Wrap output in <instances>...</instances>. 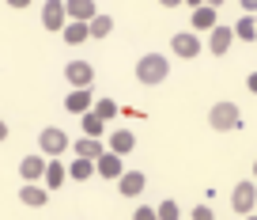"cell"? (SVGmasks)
<instances>
[{"instance_id": "1", "label": "cell", "mask_w": 257, "mask_h": 220, "mask_svg": "<svg viewBox=\"0 0 257 220\" xmlns=\"http://www.w3.org/2000/svg\"><path fill=\"white\" fill-rule=\"evenodd\" d=\"M167 76H170V61L163 53H144L137 61V80L140 84H163Z\"/></svg>"}, {"instance_id": "2", "label": "cell", "mask_w": 257, "mask_h": 220, "mask_svg": "<svg viewBox=\"0 0 257 220\" xmlns=\"http://www.w3.org/2000/svg\"><path fill=\"white\" fill-rule=\"evenodd\" d=\"M208 125L216 133H231V129H238L242 125V114H238V106L234 103H216L208 110Z\"/></svg>"}, {"instance_id": "3", "label": "cell", "mask_w": 257, "mask_h": 220, "mask_svg": "<svg viewBox=\"0 0 257 220\" xmlns=\"http://www.w3.org/2000/svg\"><path fill=\"white\" fill-rule=\"evenodd\" d=\"M253 205H257V182H253V179L234 182V190H231V209L238 212V216H249V212H253Z\"/></svg>"}, {"instance_id": "4", "label": "cell", "mask_w": 257, "mask_h": 220, "mask_svg": "<svg viewBox=\"0 0 257 220\" xmlns=\"http://www.w3.org/2000/svg\"><path fill=\"white\" fill-rule=\"evenodd\" d=\"M72 144V140L64 137V129H57V125H46V129L38 133V152L46 156V160H53V156H61L64 148Z\"/></svg>"}, {"instance_id": "5", "label": "cell", "mask_w": 257, "mask_h": 220, "mask_svg": "<svg viewBox=\"0 0 257 220\" xmlns=\"http://www.w3.org/2000/svg\"><path fill=\"white\" fill-rule=\"evenodd\" d=\"M170 49H174V57L193 61V57L204 49V42H201V34H193V31H178L174 38H170Z\"/></svg>"}, {"instance_id": "6", "label": "cell", "mask_w": 257, "mask_h": 220, "mask_svg": "<svg viewBox=\"0 0 257 220\" xmlns=\"http://www.w3.org/2000/svg\"><path fill=\"white\" fill-rule=\"evenodd\" d=\"M64 80L72 84V88H91L95 84V65L91 61H68L64 65Z\"/></svg>"}, {"instance_id": "7", "label": "cell", "mask_w": 257, "mask_h": 220, "mask_svg": "<svg viewBox=\"0 0 257 220\" xmlns=\"http://www.w3.org/2000/svg\"><path fill=\"white\" fill-rule=\"evenodd\" d=\"M64 23H68L64 0H46V4H42V27H46V31H64Z\"/></svg>"}, {"instance_id": "8", "label": "cell", "mask_w": 257, "mask_h": 220, "mask_svg": "<svg viewBox=\"0 0 257 220\" xmlns=\"http://www.w3.org/2000/svg\"><path fill=\"white\" fill-rule=\"evenodd\" d=\"M234 46V27H223V23H216L208 31V49L212 53H216V57H223L227 49Z\"/></svg>"}, {"instance_id": "9", "label": "cell", "mask_w": 257, "mask_h": 220, "mask_svg": "<svg viewBox=\"0 0 257 220\" xmlns=\"http://www.w3.org/2000/svg\"><path fill=\"white\" fill-rule=\"evenodd\" d=\"M91 106H95L91 88H72L68 95H64V110H68V114H87Z\"/></svg>"}, {"instance_id": "10", "label": "cell", "mask_w": 257, "mask_h": 220, "mask_svg": "<svg viewBox=\"0 0 257 220\" xmlns=\"http://www.w3.org/2000/svg\"><path fill=\"white\" fill-rule=\"evenodd\" d=\"M216 12H219V8H208V4L193 8V16H189V27H193V34H208L212 27L219 23V19H216Z\"/></svg>"}, {"instance_id": "11", "label": "cell", "mask_w": 257, "mask_h": 220, "mask_svg": "<svg viewBox=\"0 0 257 220\" xmlns=\"http://www.w3.org/2000/svg\"><path fill=\"white\" fill-rule=\"evenodd\" d=\"M121 171H125V167H121V156L117 152H102L95 160V175H102V179H110V182H117Z\"/></svg>"}, {"instance_id": "12", "label": "cell", "mask_w": 257, "mask_h": 220, "mask_svg": "<svg viewBox=\"0 0 257 220\" xmlns=\"http://www.w3.org/2000/svg\"><path fill=\"white\" fill-rule=\"evenodd\" d=\"M64 179H68V167H64L57 156H53V160H46V175H42V186H46V190H61V186H64Z\"/></svg>"}, {"instance_id": "13", "label": "cell", "mask_w": 257, "mask_h": 220, "mask_svg": "<svg viewBox=\"0 0 257 220\" xmlns=\"http://www.w3.org/2000/svg\"><path fill=\"white\" fill-rule=\"evenodd\" d=\"M19 175H23V182H38L42 175H46V156H23L19 160Z\"/></svg>"}, {"instance_id": "14", "label": "cell", "mask_w": 257, "mask_h": 220, "mask_svg": "<svg viewBox=\"0 0 257 220\" xmlns=\"http://www.w3.org/2000/svg\"><path fill=\"white\" fill-rule=\"evenodd\" d=\"M144 186H148L144 171H121V179H117V190H121L125 197H137V194H144Z\"/></svg>"}, {"instance_id": "15", "label": "cell", "mask_w": 257, "mask_h": 220, "mask_svg": "<svg viewBox=\"0 0 257 220\" xmlns=\"http://www.w3.org/2000/svg\"><path fill=\"white\" fill-rule=\"evenodd\" d=\"M19 201L31 205V209H42V205L49 201V190L42 186V182H23V190H19Z\"/></svg>"}, {"instance_id": "16", "label": "cell", "mask_w": 257, "mask_h": 220, "mask_svg": "<svg viewBox=\"0 0 257 220\" xmlns=\"http://www.w3.org/2000/svg\"><path fill=\"white\" fill-rule=\"evenodd\" d=\"M137 148V137L128 129H113L110 137H106V152H117V156H125V152H133Z\"/></svg>"}, {"instance_id": "17", "label": "cell", "mask_w": 257, "mask_h": 220, "mask_svg": "<svg viewBox=\"0 0 257 220\" xmlns=\"http://www.w3.org/2000/svg\"><path fill=\"white\" fill-rule=\"evenodd\" d=\"M64 12H68V19H80V23H87V19L98 16L95 0H64Z\"/></svg>"}, {"instance_id": "18", "label": "cell", "mask_w": 257, "mask_h": 220, "mask_svg": "<svg viewBox=\"0 0 257 220\" xmlns=\"http://www.w3.org/2000/svg\"><path fill=\"white\" fill-rule=\"evenodd\" d=\"M72 148H76V156H80V160H98V156L106 152V140H98V137H80V140H72Z\"/></svg>"}, {"instance_id": "19", "label": "cell", "mask_w": 257, "mask_h": 220, "mask_svg": "<svg viewBox=\"0 0 257 220\" xmlns=\"http://www.w3.org/2000/svg\"><path fill=\"white\" fill-rule=\"evenodd\" d=\"M80 125H83V137H106V122L95 114V110H87V114H80Z\"/></svg>"}, {"instance_id": "20", "label": "cell", "mask_w": 257, "mask_h": 220, "mask_svg": "<svg viewBox=\"0 0 257 220\" xmlns=\"http://www.w3.org/2000/svg\"><path fill=\"white\" fill-rule=\"evenodd\" d=\"M61 34H64V42H68V46H80V42L91 38V34H87V23H80V19H68Z\"/></svg>"}, {"instance_id": "21", "label": "cell", "mask_w": 257, "mask_h": 220, "mask_svg": "<svg viewBox=\"0 0 257 220\" xmlns=\"http://www.w3.org/2000/svg\"><path fill=\"white\" fill-rule=\"evenodd\" d=\"M91 175H95V160H80V156H76V160L68 163V179H76V182H87Z\"/></svg>"}, {"instance_id": "22", "label": "cell", "mask_w": 257, "mask_h": 220, "mask_svg": "<svg viewBox=\"0 0 257 220\" xmlns=\"http://www.w3.org/2000/svg\"><path fill=\"white\" fill-rule=\"evenodd\" d=\"M110 31H113V16H102V12H98L95 19H87V34L91 38H106Z\"/></svg>"}, {"instance_id": "23", "label": "cell", "mask_w": 257, "mask_h": 220, "mask_svg": "<svg viewBox=\"0 0 257 220\" xmlns=\"http://www.w3.org/2000/svg\"><path fill=\"white\" fill-rule=\"evenodd\" d=\"M234 38H238V42H253L257 38V19L253 16H242L238 23H234Z\"/></svg>"}, {"instance_id": "24", "label": "cell", "mask_w": 257, "mask_h": 220, "mask_svg": "<svg viewBox=\"0 0 257 220\" xmlns=\"http://www.w3.org/2000/svg\"><path fill=\"white\" fill-rule=\"evenodd\" d=\"M91 110H95V114L102 118V122H113V114H117L121 106L113 103V99H95V106H91Z\"/></svg>"}, {"instance_id": "25", "label": "cell", "mask_w": 257, "mask_h": 220, "mask_svg": "<svg viewBox=\"0 0 257 220\" xmlns=\"http://www.w3.org/2000/svg\"><path fill=\"white\" fill-rule=\"evenodd\" d=\"M159 220H182V209H178V201L174 197H167V201H159Z\"/></svg>"}, {"instance_id": "26", "label": "cell", "mask_w": 257, "mask_h": 220, "mask_svg": "<svg viewBox=\"0 0 257 220\" xmlns=\"http://www.w3.org/2000/svg\"><path fill=\"white\" fill-rule=\"evenodd\" d=\"M189 220H216V212H212L208 205H197V209L189 212Z\"/></svg>"}, {"instance_id": "27", "label": "cell", "mask_w": 257, "mask_h": 220, "mask_svg": "<svg viewBox=\"0 0 257 220\" xmlns=\"http://www.w3.org/2000/svg\"><path fill=\"white\" fill-rule=\"evenodd\" d=\"M133 220H159V212H155L152 205H140V209L133 212Z\"/></svg>"}, {"instance_id": "28", "label": "cell", "mask_w": 257, "mask_h": 220, "mask_svg": "<svg viewBox=\"0 0 257 220\" xmlns=\"http://www.w3.org/2000/svg\"><path fill=\"white\" fill-rule=\"evenodd\" d=\"M242 4V12H246V16H257V0H238Z\"/></svg>"}, {"instance_id": "29", "label": "cell", "mask_w": 257, "mask_h": 220, "mask_svg": "<svg viewBox=\"0 0 257 220\" xmlns=\"http://www.w3.org/2000/svg\"><path fill=\"white\" fill-rule=\"evenodd\" d=\"M246 88H249V91L257 95V72H249V76H246Z\"/></svg>"}, {"instance_id": "30", "label": "cell", "mask_w": 257, "mask_h": 220, "mask_svg": "<svg viewBox=\"0 0 257 220\" xmlns=\"http://www.w3.org/2000/svg\"><path fill=\"white\" fill-rule=\"evenodd\" d=\"M163 8H178V4H185V0H159Z\"/></svg>"}, {"instance_id": "31", "label": "cell", "mask_w": 257, "mask_h": 220, "mask_svg": "<svg viewBox=\"0 0 257 220\" xmlns=\"http://www.w3.org/2000/svg\"><path fill=\"white\" fill-rule=\"evenodd\" d=\"M0 140H8V122L0 118Z\"/></svg>"}, {"instance_id": "32", "label": "cell", "mask_w": 257, "mask_h": 220, "mask_svg": "<svg viewBox=\"0 0 257 220\" xmlns=\"http://www.w3.org/2000/svg\"><path fill=\"white\" fill-rule=\"evenodd\" d=\"M12 8H27V4H31V0H8Z\"/></svg>"}, {"instance_id": "33", "label": "cell", "mask_w": 257, "mask_h": 220, "mask_svg": "<svg viewBox=\"0 0 257 220\" xmlns=\"http://www.w3.org/2000/svg\"><path fill=\"white\" fill-rule=\"evenodd\" d=\"M185 4H189V8H201V4H204V0H185Z\"/></svg>"}, {"instance_id": "34", "label": "cell", "mask_w": 257, "mask_h": 220, "mask_svg": "<svg viewBox=\"0 0 257 220\" xmlns=\"http://www.w3.org/2000/svg\"><path fill=\"white\" fill-rule=\"evenodd\" d=\"M204 4H208V8H219V4H223V0H204Z\"/></svg>"}, {"instance_id": "35", "label": "cell", "mask_w": 257, "mask_h": 220, "mask_svg": "<svg viewBox=\"0 0 257 220\" xmlns=\"http://www.w3.org/2000/svg\"><path fill=\"white\" fill-rule=\"evenodd\" d=\"M253 182H257V160H253Z\"/></svg>"}, {"instance_id": "36", "label": "cell", "mask_w": 257, "mask_h": 220, "mask_svg": "<svg viewBox=\"0 0 257 220\" xmlns=\"http://www.w3.org/2000/svg\"><path fill=\"white\" fill-rule=\"evenodd\" d=\"M246 220H257V216H253V212H249V216H246Z\"/></svg>"}]
</instances>
